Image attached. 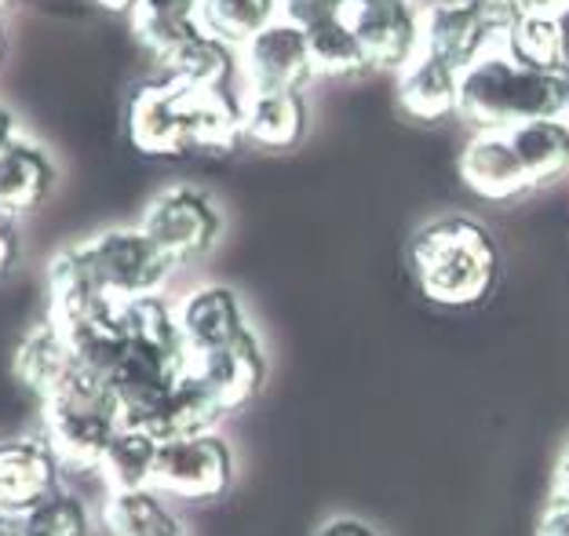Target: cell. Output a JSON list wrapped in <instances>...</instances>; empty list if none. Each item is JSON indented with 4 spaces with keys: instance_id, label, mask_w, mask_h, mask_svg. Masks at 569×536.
Masks as SVG:
<instances>
[{
    "instance_id": "1",
    "label": "cell",
    "mask_w": 569,
    "mask_h": 536,
    "mask_svg": "<svg viewBox=\"0 0 569 536\" xmlns=\"http://www.w3.org/2000/svg\"><path fill=\"white\" fill-rule=\"evenodd\" d=\"M420 292L438 307H478L497 289V241L471 216H438L409 241Z\"/></svg>"
},
{
    "instance_id": "2",
    "label": "cell",
    "mask_w": 569,
    "mask_h": 536,
    "mask_svg": "<svg viewBox=\"0 0 569 536\" xmlns=\"http://www.w3.org/2000/svg\"><path fill=\"white\" fill-rule=\"evenodd\" d=\"M569 107L566 73L519 67L511 56H482L460 73V113L482 132H511Z\"/></svg>"
},
{
    "instance_id": "3",
    "label": "cell",
    "mask_w": 569,
    "mask_h": 536,
    "mask_svg": "<svg viewBox=\"0 0 569 536\" xmlns=\"http://www.w3.org/2000/svg\"><path fill=\"white\" fill-rule=\"evenodd\" d=\"M121 427L118 398L81 365L70 384L41 405V435L56 449L62 470H99L102 453Z\"/></svg>"
},
{
    "instance_id": "4",
    "label": "cell",
    "mask_w": 569,
    "mask_h": 536,
    "mask_svg": "<svg viewBox=\"0 0 569 536\" xmlns=\"http://www.w3.org/2000/svg\"><path fill=\"white\" fill-rule=\"evenodd\" d=\"M73 248H77V256H81L88 278L96 281V289L107 296L110 304H128V299L161 292L168 274L176 270L172 259H168L139 227L102 230L96 238H88Z\"/></svg>"
},
{
    "instance_id": "5",
    "label": "cell",
    "mask_w": 569,
    "mask_h": 536,
    "mask_svg": "<svg viewBox=\"0 0 569 536\" xmlns=\"http://www.w3.org/2000/svg\"><path fill=\"white\" fill-rule=\"evenodd\" d=\"M230 486H234V453L223 435L209 430V435L161 441L153 493L183 504H212L227 496Z\"/></svg>"
},
{
    "instance_id": "6",
    "label": "cell",
    "mask_w": 569,
    "mask_h": 536,
    "mask_svg": "<svg viewBox=\"0 0 569 536\" xmlns=\"http://www.w3.org/2000/svg\"><path fill=\"white\" fill-rule=\"evenodd\" d=\"M139 230L176 267H183L190 259L212 252L219 230H223V219H219V208L212 205L209 193H201L198 187H168L147 205Z\"/></svg>"
},
{
    "instance_id": "7",
    "label": "cell",
    "mask_w": 569,
    "mask_h": 536,
    "mask_svg": "<svg viewBox=\"0 0 569 536\" xmlns=\"http://www.w3.org/2000/svg\"><path fill=\"white\" fill-rule=\"evenodd\" d=\"M128 139L147 157H179L190 153V117L187 88L172 77H153L139 85L128 99Z\"/></svg>"
},
{
    "instance_id": "8",
    "label": "cell",
    "mask_w": 569,
    "mask_h": 536,
    "mask_svg": "<svg viewBox=\"0 0 569 536\" xmlns=\"http://www.w3.org/2000/svg\"><path fill=\"white\" fill-rule=\"evenodd\" d=\"M62 464L44 435H19L0 441V512L26 515L59 493Z\"/></svg>"
},
{
    "instance_id": "9",
    "label": "cell",
    "mask_w": 569,
    "mask_h": 536,
    "mask_svg": "<svg viewBox=\"0 0 569 536\" xmlns=\"http://www.w3.org/2000/svg\"><path fill=\"white\" fill-rule=\"evenodd\" d=\"M77 373V355L70 336L59 329L56 321L44 318L33 321L30 329L19 336L16 350H11V376L37 405H44L51 395H59Z\"/></svg>"
},
{
    "instance_id": "10",
    "label": "cell",
    "mask_w": 569,
    "mask_h": 536,
    "mask_svg": "<svg viewBox=\"0 0 569 536\" xmlns=\"http://www.w3.org/2000/svg\"><path fill=\"white\" fill-rule=\"evenodd\" d=\"M190 373L212 390V398L219 401V409L227 416L244 409L267 384V355H263L260 336L252 329L241 332L234 344L219 347L204 358H193Z\"/></svg>"
},
{
    "instance_id": "11",
    "label": "cell",
    "mask_w": 569,
    "mask_h": 536,
    "mask_svg": "<svg viewBox=\"0 0 569 536\" xmlns=\"http://www.w3.org/2000/svg\"><path fill=\"white\" fill-rule=\"evenodd\" d=\"M249 91H300L315 77L307 33L292 22H270L244 44Z\"/></svg>"
},
{
    "instance_id": "12",
    "label": "cell",
    "mask_w": 569,
    "mask_h": 536,
    "mask_svg": "<svg viewBox=\"0 0 569 536\" xmlns=\"http://www.w3.org/2000/svg\"><path fill=\"white\" fill-rule=\"evenodd\" d=\"M355 33L366 51L369 70L398 73L420 51V11L409 0H380V4L355 8Z\"/></svg>"
},
{
    "instance_id": "13",
    "label": "cell",
    "mask_w": 569,
    "mask_h": 536,
    "mask_svg": "<svg viewBox=\"0 0 569 536\" xmlns=\"http://www.w3.org/2000/svg\"><path fill=\"white\" fill-rule=\"evenodd\" d=\"M176 318H179V332H183L190 361L234 344L241 332L252 329L249 318H244L238 292L227 289V285H201V289L187 292L176 304Z\"/></svg>"
},
{
    "instance_id": "14",
    "label": "cell",
    "mask_w": 569,
    "mask_h": 536,
    "mask_svg": "<svg viewBox=\"0 0 569 536\" xmlns=\"http://www.w3.org/2000/svg\"><path fill=\"white\" fill-rule=\"evenodd\" d=\"M489 37H493V30L486 26L475 0H446V4H431L420 11V51L446 62L457 73L482 59Z\"/></svg>"
},
{
    "instance_id": "15",
    "label": "cell",
    "mask_w": 569,
    "mask_h": 536,
    "mask_svg": "<svg viewBox=\"0 0 569 536\" xmlns=\"http://www.w3.org/2000/svg\"><path fill=\"white\" fill-rule=\"evenodd\" d=\"M307 102L300 91H249L241 99V132L256 150L284 153L307 136Z\"/></svg>"
},
{
    "instance_id": "16",
    "label": "cell",
    "mask_w": 569,
    "mask_h": 536,
    "mask_svg": "<svg viewBox=\"0 0 569 536\" xmlns=\"http://www.w3.org/2000/svg\"><path fill=\"white\" fill-rule=\"evenodd\" d=\"M460 179L486 201H515L529 190L511 139L497 132H478L460 150Z\"/></svg>"
},
{
    "instance_id": "17",
    "label": "cell",
    "mask_w": 569,
    "mask_h": 536,
    "mask_svg": "<svg viewBox=\"0 0 569 536\" xmlns=\"http://www.w3.org/2000/svg\"><path fill=\"white\" fill-rule=\"evenodd\" d=\"M56 190V165L30 139L0 150V212L11 219L33 216Z\"/></svg>"
},
{
    "instance_id": "18",
    "label": "cell",
    "mask_w": 569,
    "mask_h": 536,
    "mask_svg": "<svg viewBox=\"0 0 569 536\" xmlns=\"http://www.w3.org/2000/svg\"><path fill=\"white\" fill-rule=\"evenodd\" d=\"M398 107L420 125L446 121L460 110V73L420 51L398 77Z\"/></svg>"
},
{
    "instance_id": "19",
    "label": "cell",
    "mask_w": 569,
    "mask_h": 536,
    "mask_svg": "<svg viewBox=\"0 0 569 536\" xmlns=\"http://www.w3.org/2000/svg\"><path fill=\"white\" fill-rule=\"evenodd\" d=\"M187 88V117H190V147L201 153H234L241 132V99L230 88Z\"/></svg>"
},
{
    "instance_id": "20",
    "label": "cell",
    "mask_w": 569,
    "mask_h": 536,
    "mask_svg": "<svg viewBox=\"0 0 569 536\" xmlns=\"http://www.w3.org/2000/svg\"><path fill=\"white\" fill-rule=\"evenodd\" d=\"M511 150L519 157L529 190L548 187L569 172V125L562 117H540L508 132Z\"/></svg>"
},
{
    "instance_id": "21",
    "label": "cell",
    "mask_w": 569,
    "mask_h": 536,
    "mask_svg": "<svg viewBox=\"0 0 569 536\" xmlns=\"http://www.w3.org/2000/svg\"><path fill=\"white\" fill-rule=\"evenodd\" d=\"M161 438H153L142 427H121L102 453L96 475L107 482L110 493H136L153 489V470H158Z\"/></svg>"
},
{
    "instance_id": "22",
    "label": "cell",
    "mask_w": 569,
    "mask_h": 536,
    "mask_svg": "<svg viewBox=\"0 0 569 536\" xmlns=\"http://www.w3.org/2000/svg\"><path fill=\"white\" fill-rule=\"evenodd\" d=\"M158 73L190 88H230V81H234V51L201 30L187 44H179L172 56H164L158 62Z\"/></svg>"
},
{
    "instance_id": "23",
    "label": "cell",
    "mask_w": 569,
    "mask_h": 536,
    "mask_svg": "<svg viewBox=\"0 0 569 536\" xmlns=\"http://www.w3.org/2000/svg\"><path fill=\"white\" fill-rule=\"evenodd\" d=\"M102 526L110 536H183L179 518L168 512L164 496L153 489L107 493Z\"/></svg>"
},
{
    "instance_id": "24",
    "label": "cell",
    "mask_w": 569,
    "mask_h": 536,
    "mask_svg": "<svg viewBox=\"0 0 569 536\" xmlns=\"http://www.w3.org/2000/svg\"><path fill=\"white\" fill-rule=\"evenodd\" d=\"M274 11L278 0H201L198 22L216 41L244 48L256 33H263L274 22Z\"/></svg>"
},
{
    "instance_id": "25",
    "label": "cell",
    "mask_w": 569,
    "mask_h": 536,
    "mask_svg": "<svg viewBox=\"0 0 569 536\" xmlns=\"http://www.w3.org/2000/svg\"><path fill=\"white\" fill-rule=\"evenodd\" d=\"M508 56L540 73H566L559 16H522L508 33Z\"/></svg>"
},
{
    "instance_id": "26",
    "label": "cell",
    "mask_w": 569,
    "mask_h": 536,
    "mask_svg": "<svg viewBox=\"0 0 569 536\" xmlns=\"http://www.w3.org/2000/svg\"><path fill=\"white\" fill-rule=\"evenodd\" d=\"M307 48H310V62H315V73L321 77H358L369 70L366 51H361L355 26L347 19H332L307 30Z\"/></svg>"
},
{
    "instance_id": "27",
    "label": "cell",
    "mask_w": 569,
    "mask_h": 536,
    "mask_svg": "<svg viewBox=\"0 0 569 536\" xmlns=\"http://www.w3.org/2000/svg\"><path fill=\"white\" fill-rule=\"evenodd\" d=\"M26 536H92V512L77 493H51L33 512L22 515Z\"/></svg>"
},
{
    "instance_id": "28",
    "label": "cell",
    "mask_w": 569,
    "mask_h": 536,
    "mask_svg": "<svg viewBox=\"0 0 569 536\" xmlns=\"http://www.w3.org/2000/svg\"><path fill=\"white\" fill-rule=\"evenodd\" d=\"M278 8L284 11V22L300 26V30H315L321 22L343 19V11L351 8L347 0H278Z\"/></svg>"
},
{
    "instance_id": "29",
    "label": "cell",
    "mask_w": 569,
    "mask_h": 536,
    "mask_svg": "<svg viewBox=\"0 0 569 536\" xmlns=\"http://www.w3.org/2000/svg\"><path fill=\"white\" fill-rule=\"evenodd\" d=\"M19 267V227L16 219L0 212V278Z\"/></svg>"
},
{
    "instance_id": "30",
    "label": "cell",
    "mask_w": 569,
    "mask_h": 536,
    "mask_svg": "<svg viewBox=\"0 0 569 536\" xmlns=\"http://www.w3.org/2000/svg\"><path fill=\"white\" fill-rule=\"evenodd\" d=\"M537 536H569V504L551 500L548 512L537 522Z\"/></svg>"
},
{
    "instance_id": "31",
    "label": "cell",
    "mask_w": 569,
    "mask_h": 536,
    "mask_svg": "<svg viewBox=\"0 0 569 536\" xmlns=\"http://www.w3.org/2000/svg\"><path fill=\"white\" fill-rule=\"evenodd\" d=\"M318 536H377V533L358 518H332L318 529Z\"/></svg>"
},
{
    "instance_id": "32",
    "label": "cell",
    "mask_w": 569,
    "mask_h": 536,
    "mask_svg": "<svg viewBox=\"0 0 569 536\" xmlns=\"http://www.w3.org/2000/svg\"><path fill=\"white\" fill-rule=\"evenodd\" d=\"M551 489H555V500L569 504V441L562 446L559 460H555V482H551Z\"/></svg>"
},
{
    "instance_id": "33",
    "label": "cell",
    "mask_w": 569,
    "mask_h": 536,
    "mask_svg": "<svg viewBox=\"0 0 569 536\" xmlns=\"http://www.w3.org/2000/svg\"><path fill=\"white\" fill-rule=\"evenodd\" d=\"M515 4L522 8V16H559L569 0H515Z\"/></svg>"
},
{
    "instance_id": "34",
    "label": "cell",
    "mask_w": 569,
    "mask_h": 536,
    "mask_svg": "<svg viewBox=\"0 0 569 536\" xmlns=\"http://www.w3.org/2000/svg\"><path fill=\"white\" fill-rule=\"evenodd\" d=\"M16 139H19V136H16V117H11V110L0 107V150L11 147Z\"/></svg>"
},
{
    "instance_id": "35",
    "label": "cell",
    "mask_w": 569,
    "mask_h": 536,
    "mask_svg": "<svg viewBox=\"0 0 569 536\" xmlns=\"http://www.w3.org/2000/svg\"><path fill=\"white\" fill-rule=\"evenodd\" d=\"M0 536H26V526H22V515L0 512Z\"/></svg>"
},
{
    "instance_id": "36",
    "label": "cell",
    "mask_w": 569,
    "mask_h": 536,
    "mask_svg": "<svg viewBox=\"0 0 569 536\" xmlns=\"http://www.w3.org/2000/svg\"><path fill=\"white\" fill-rule=\"evenodd\" d=\"M99 8H107V11H113V16H132V11L142 4V0H96Z\"/></svg>"
},
{
    "instance_id": "37",
    "label": "cell",
    "mask_w": 569,
    "mask_h": 536,
    "mask_svg": "<svg viewBox=\"0 0 569 536\" xmlns=\"http://www.w3.org/2000/svg\"><path fill=\"white\" fill-rule=\"evenodd\" d=\"M559 30H562V48H566V67H569V8L559 11Z\"/></svg>"
},
{
    "instance_id": "38",
    "label": "cell",
    "mask_w": 569,
    "mask_h": 536,
    "mask_svg": "<svg viewBox=\"0 0 569 536\" xmlns=\"http://www.w3.org/2000/svg\"><path fill=\"white\" fill-rule=\"evenodd\" d=\"M351 8H369V4H380V0H347Z\"/></svg>"
},
{
    "instance_id": "39",
    "label": "cell",
    "mask_w": 569,
    "mask_h": 536,
    "mask_svg": "<svg viewBox=\"0 0 569 536\" xmlns=\"http://www.w3.org/2000/svg\"><path fill=\"white\" fill-rule=\"evenodd\" d=\"M4 51H8V44H4V26H0V67H4Z\"/></svg>"
},
{
    "instance_id": "40",
    "label": "cell",
    "mask_w": 569,
    "mask_h": 536,
    "mask_svg": "<svg viewBox=\"0 0 569 536\" xmlns=\"http://www.w3.org/2000/svg\"><path fill=\"white\" fill-rule=\"evenodd\" d=\"M11 4V0H0V8H8Z\"/></svg>"
},
{
    "instance_id": "41",
    "label": "cell",
    "mask_w": 569,
    "mask_h": 536,
    "mask_svg": "<svg viewBox=\"0 0 569 536\" xmlns=\"http://www.w3.org/2000/svg\"><path fill=\"white\" fill-rule=\"evenodd\" d=\"M566 85H569V67H566Z\"/></svg>"
}]
</instances>
